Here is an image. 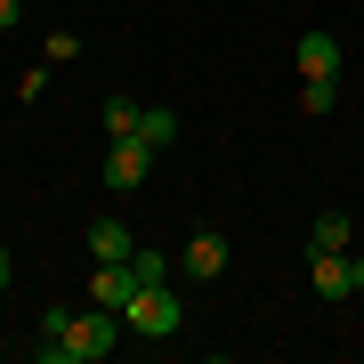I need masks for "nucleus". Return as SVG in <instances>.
I'll return each mask as SVG.
<instances>
[{"label": "nucleus", "mask_w": 364, "mask_h": 364, "mask_svg": "<svg viewBox=\"0 0 364 364\" xmlns=\"http://www.w3.org/2000/svg\"><path fill=\"white\" fill-rule=\"evenodd\" d=\"M122 332H130V324H122V308H97V299H90V308L65 324V364H105Z\"/></svg>", "instance_id": "obj_1"}, {"label": "nucleus", "mask_w": 364, "mask_h": 364, "mask_svg": "<svg viewBox=\"0 0 364 364\" xmlns=\"http://www.w3.org/2000/svg\"><path fill=\"white\" fill-rule=\"evenodd\" d=\"M122 324H130L138 340H170V332L186 324V308H178V291H170V284H138V299L122 308Z\"/></svg>", "instance_id": "obj_2"}, {"label": "nucleus", "mask_w": 364, "mask_h": 364, "mask_svg": "<svg viewBox=\"0 0 364 364\" xmlns=\"http://www.w3.org/2000/svg\"><path fill=\"white\" fill-rule=\"evenodd\" d=\"M146 170H154V146L146 138H105V186H114V195H138Z\"/></svg>", "instance_id": "obj_3"}, {"label": "nucleus", "mask_w": 364, "mask_h": 364, "mask_svg": "<svg viewBox=\"0 0 364 364\" xmlns=\"http://www.w3.org/2000/svg\"><path fill=\"white\" fill-rule=\"evenodd\" d=\"M299 81H340V33H324V25L299 33Z\"/></svg>", "instance_id": "obj_4"}, {"label": "nucleus", "mask_w": 364, "mask_h": 364, "mask_svg": "<svg viewBox=\"0 0 364 364\" xmlns=\"http://www.w3.org/2000/svg\"><path fill=\"white\" fill-rule=\"evenodd\" d=\"M308 284H316V299H348L356 291V259L348 251H308Z\"/></svg>", "instance_id": "obj_5"}, {"label": "nucleus", "mask_w": 364, "mask_h": 364, "mask_svg": "<svg viewBox=\"0 0 364 364\" xmlns=\"http://www.w3.org/2000/svg\"><path fill=\"white\" fill-rule=\"evenodd\" d=\"M178 275H195V284H219V275H227V235H219V227H203L195 243H186Z\"/></svg>", "instance_id": "obj_6"}, {"label": "nucleus", "mask_w": 364, "mask_h": 364, "mask_svg": "<svg viewBox=\"0 0 364 364\" xmlns=\"http://www.w3.org/2000/svg\"><path fill=\"white\" fill-rule=\"evenodd\" d=\"M90 299H97V308H130V299H138V267H130V259H97Z\"/></svg>", "instance_id": "obj_7"}, {"label": "nucleus", "mask_w": 364, "mask_h": 364, "mask_svg": "<svg viewBox=\"0 0 364 364\" xmlns=\"http://www.w3.org/2000/svg\"><path fill=\"white\" fill-rule=\"evenodd\" d=\"M138 251V235L114 219V210H105V219H90V259H130Z\"/></svg>", "instance_id": "obj_8"}, {"label": "nucleus", "mask_w": 364, "mask_h": 364, "mask_svg": "<svg viewBox=\"0 0 364 364\" xmlns=\"http://www.w3.org/2000/svg\"><path fill=\"white\" fill-rule=\"evenodd\" d=\"M348 243H356V219H348V210H316L308 251H348Z\"/></svg>", "instance_id": "obj_9"}, {"label": "nucleus", "mask_w": 364, "mask_h": 364, "mask_svg": "<svg viewBox=\"0 0 364 364\" xmlns=\"http://www.w3.org/2000/svg\"><path fill=\"white\" fill-rule=\"evenodd\" d=\"M138 138L154 146V154H162V146H178V114H170V105H146V114H138Z\"/></svg>", "instance_id": "obj_10"}, {"label": "nucleus", "mask_w": 364, "mask_h": 364, "mask_svg": "<svg viewBox=\"0 0 364 364\" xmlns=\"http://www.w3.org/2000/svg\"><path fill=\"white\" fill-rule=\"evenodd\" d=\"M138 97H105V138H138Z\"/></svg>", "instance_id": "obj_11"}, {"label": "nucleus", "mask_w": 364, "mask_h": 364, "mask_svg": "<svg viewBox=\"0 0 364 364\" xmlns=\"http://www.w3.org/2000/svg\"><path fill=\"white\" fill-rule=\"evenodd\" d=\"M130 267H138V284H170V259H162V251H146V243L130 251Z\"/></svg>", "instance_id": "obj_12"}, {"label": "nucleus", "mask_w": 364, "mask_h": 364, "mask_svg": "<svg viewBox=\"0 0 364 364\" xmlns=\"http://www.w3.org/2000/svg\"><path fill=\"white\" fill-rule=\"evenodd\" d=\"M332 97H340L332 81H299V114H332Z\"/></svg>", "instance_id": "obj_13"}, {"label": "nucleus", "mask_w": 364, "mask_h": 364, "mask_svg": "<svg viewBox=\"0 0 364 364\" xmlns=\"http://www.w3.org/2000/svg\"><path fill=\"white\" fill-rule=\"evenodd\" d=\"M73 57H81V33L57 25V33H49V65H73Z\"/></svg>", "instance_id": "obj_14"}, {"label": "nucleus", "mask_w": 364, "mask_h": 364, "mask_svg": "<svg viewBox=\"0 0 364 364\" xmlns=\"http://www.w3.org/2000/svg\"><path fill=\"white\" fill-rule=\"evenodd\" d=\"M16 16H25V9H16V0H0V33H9V25H16Z\"/></svg>", "instance_id": "obj_15"}, {"label": "nucleus", "mask_w": 364, "mask_h": 364, "mask_svg": "<svg viewBox=\"0 0 364 364\" xmlns=\"http://www.w3.org/2000/svg\"><path fill=\"white\" fill-rule=\"evenodd\" d=\"M9 275H16V267H9V251H0V291H9Z\"/></svg>", "instance_id": "obj_16"}, {"label": "nucleus", "mask_w": 364, "mask_h": 364, "mask_svg": "<svg viewBox=\"0 0 364 364\" xmlns=\"http://www.w3.org/2000/svg\"><path fill=\"white\" fill-rule=\"evenodd\" d=\"M356 291H364V259H356Z\"/></svg>", "instance_id": "obj_17"}]
</instances>
